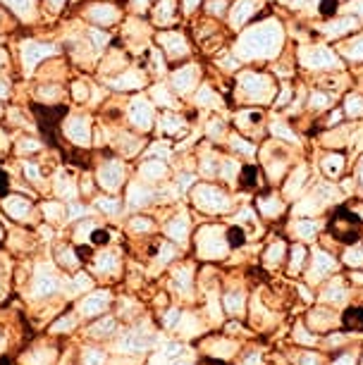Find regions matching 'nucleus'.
I'll return each mask as SVG.
<instances>
[{"label":"nucleus","mask_w":363,"mask_h":365,"mask_svg":"<svg viewBox=\"0 0 363 365\" xmlns=\"http://www.w3.org/2000/svg\"><path fill=\"white\" fill-rule=\"evenodd\" d=\"M285 24L280 19H263L242 34L237 43V55L244 60H272L280 58L285 48Z\"/></svg>","instance_id":"1"},{"label":"nucleus","mask_w":363,"mask_h":365,"mask_svg":"<svg viewBox=\"0 0 363 365\" xmlns=\"http://www.w3.org/2000/svg\"><path fill=\"white\" fill-rule=\"evenodd\" d=\"M297 65L306 72H337L344 70V60L339 58L337 51H332L325 43H313V46H301L297 51Z\"/></svg>","instance_id":"2"},{"label":"nucleus","mask_w":363,"mask_h":365,"mask_svg":"<svg viewBox=\"0 0 363 365\" xmlns=\"http://www.w3.org/2000/svg\"><path fill=\"white\" fill-rule=\"evenodd\" d=\"M237 88L242 91V96L249 103H270V101H275V93L280 86L275 84V79H272L270 72L249 70L239 77Z\"/></svg>","instance_id":"3"},{"label":"nucleus","mask_w":363,"mask_h":365,"mask_svg":"<svg viewBox=\"0 0 363 365\" xmlns=\"http://www.w3.org/2000/svg\"><path fill=\"white\" fill-rule=\"evenodd\" d=\"M361 227L363 220L356 215L354 210H349L347 205H339L330 217V232L332 237L342 241V244H354L361 239Z\"/></svg>","instance_id":"4"},{"label":"nucleus","mask_w":363,"mask_h":365,"mask_svg":"<svg viewBox=\"0 0 363 365\" xmlns=\"http://www.w3.org/2000/svg\"><path fill=\"white\" fill-rule=\"evenodd\" d=\"M361 29V19L354 17V15H334L330 19H325L323 24L318 26V34L323 38H330V41H342L347 36H352Z\"/></svg>","instance_id":"5"},{"label":"nucleus","mask_w":363,"mask_h":365,"mask_svg":"<svg viewBox=\"0 0 363 365\" xmlns=\"http://www.w3.org/2000/svg\"><path fill=\"white\" fill-rule=\"evenodd\" d=\"M34 115L39 120V127H41V134L44 139L51 143V146H58V134H56V127H58V120L67 113L65 106L60 108H51V106H31Z\"/></svg>","instance_id":"6"},{"label":"nucleus","mask_w":363,"mask_h":365,"mask_svg":"<svg viewBox=\"0 0 363 365\" xmlns=\"http://www.w3.org/2000/svg\"><path fill=\"white\" fill-rule=\"evenodd\" d=\"M261 8L263 3L261 0H237L230 10V19H232V26H244L249 24L251 19H256L261 15Z\"/></svg>","instance_id":"7"},{"label":"nucleus","mask_w":363,"mask_h":365,"mask_svg":"<svg viewBox=\"0 0 363 365\" xmlns=\"http://www.w3.org/2000/svg\"><path fill=\"white\" fill-rule=\"evenodd\" d=\"M334 108V93L330 91H325V88H313V91H308L306 96V110L311 115H316V117H323L327 110H332Z\"/></svg>","instance_id":"8"},{"label":"nucleus","mask_w":363,"mask_h":365,"mask_svg":"<svg viewBox=\"0 0 363 365\" xmlns=\"http://www.w3.org/2000/svg\"><path fill=\"white\" fill-rule=\"evenodd\" d=\"M337 53L344 63H363V34H352L337 43Z\"/></svg>","instance_id":"9"},{"label":"nucleus","mask_w":363,"mask_h":365,"mask_svg":"<svg viewBox=\"0 0 363 365\" xmlns=\"http://www.w3.org/2000/svg\"><path fill=\"white\" fill-rule=\"evenodd\" d=\"M320 170L327 179H339L347 170V155L342 150H330L320 158Z\"/></svg>","instance_id":"10"},{"label":"nucleus","mask_w":363,"mask_h":365,"mask_svg":"<svg viewBox=\"0 0 363 365\" xmlns=\"http://www.w3.org/2000/svg\"><path fill=\"white\" fill-rule=\"evenodd\" d=\"M256 205H258V210H261L265 217H277V215H282V212H285L282 196H277L275 191H268V194H263L256 201Z\"/></svg>","instance_id":"11"},{"label":"nucleus","mask_w":363,"mask_h":365,"mask_svg":"<svg viewBox=\"0 0 363 365\" xmlns=\"http://www.w3.org/2000/svg\"><path fill=\"white\" fill-rule=\"evenodd\" d=\"M337 263H334V258L330 253L325 251H316L313 253V263H311V279H323L327 272H332Z\"/></svg>","instance_id":"12"},{"label":"nucleus","mask_w":363,"mask_h":365,"mask_svg":"<svg viewBox=\"0 0 363 365\" xmlns=\"http://www.w3.org/2000/svg\"><path fill=\"white\" fill-rule=\"evenodd\" d=\"M263 125V113L261 110H242L237 115V129H242L244 134L249 132H258V127Z\"/></svg>","instance_id":"13"},{"label":"nucleus","mask_w":363,"mask_h":365,"mask_svg":"<svg viewBox=\"0 0 363 365\" xmlns=\"http://www.w3.org/2000/svg\"><path fill=\"white\" fill-rule=\"evenodd\" d=\"M342 110H344V117H352V120H361L363 117V93L361 91H349L342 101Z\"/></svg>","instance_id":"14"},{"label":"nucleus","mask_w":363,"mask_h":365,"mask_svg":"<svg viewBox=\"0 0 363 365\" xmlns=\"http://www.w3.org/2000/svg\"><path fill=\"white\" fill-rule=\"evenodd\" d=\"M306 179H308V168L306 165H297V168L292 170L290 179H287V184H285V194L287 196L299 194V191L306 187Z\"/></svg>","instance_id":"15"},{"label":"nucleus","mask_w":363,"mask_h":365,"mask_svg":"<svg viewBox=\"0 0 363 365\" xmlns=\"http://www.w3.org/2000/svg\"><path fill=\"white\" fill-rule=\"evenodd\" d=\"M270 134L275 136V139H280V141H287V143H292V146H297L299 143V136H297V132L287 125L285 120H275V122H270Z\"/></svg>","instance_id":"16"},{"label":"nucleus","mask_w":363,"mask_h":365,"mask_svg":"<svg viewBox=\"0 0 363 365\" xmlns=\"http://www.w3.org/2000/svg\"><path fill=\"white\" fill-rule=\"evenodd\" d=\"M194 81H196V70H191V67H182V70L175 74V86H177V91H182V93L191 91Z\"/></svg>","instance_id":"17"},{"label":"nucleus","mask_w":363,"mask_h":365,"mask_svg":"<svg viewBox=\"0 0 363 365\" xmlns=\"http://www.w3.org/2000/svg\"><path fill=\"white\" fill-rule=\"evenodd\" d=\"M239 175H242L244 187H261V168L258 165H244V168H239Z\"/></svg>","instance_id":"18"},{"label":"nucleus","mask_w":363,"mask_h":365,"mask_svg":"<svg viewBox=\"0 0 363 365\" xmlns=\"http://www.w3.org/2000/svg\"><path fill=\"white\" fill-rule=\"evenodd\" d=\"M316 232H318L316 220H297V222H294V234H297L299 239H304V241L316 237Z\"/></svg>","instance_id":"19"},{"label":"nucleus","mask_w":363,"mask_h":365,"mask_svg":"<svg viewBox=\"0 0 363 365\" xmlns=\"http://www.w3.org/2000/svg\"><path fill=\"white\" fill-rule=\"evenodd\" d=\"M344 263L354 265V267H363V244H361V239L354 241V244H349V249L344 253Z\"/></svg>","instance_id":"20"},{"label":"nucleus","mask_w":363,"mask_h":365,"mask_svg":"<svg viewBox=\"0 0 363 365\" xmlns=\"http://www.w3.org/2000/svg\"><path fill=\"white\" fill-rule=\"evenodd\" d=\"M297 93L294 91V86L290 84V81H285V84H280V88H277V93H275V108L277 110H282V108H287L290 106V101H292V96Z\"/></svg>","instance_id":"21"},{"label":"nucleus","mask_w":363,"mask_h":365,"mask_svg":"<svg viewBox=\"0 0 363 365\" xmlns=\"http://www.w3.org/2000/svg\"><path fill=\"white\" fill-rule=\"evenodd\" d=\"M306 260V249L301 244L292 246V256H290V272H299L301 265H304Z\"/></svg>","instance_id":"22"},{"label":"nucleus","mask_w":363,"mask_h":365,"mask_svg":"<svg viewBox=\"0 0 363 365\" xmlns=\"http://www.w3.org/2000/svg\"><path fill=\"white\" fill-rule=\"evenodd\" d=\"M344 325L349 329H363V311L361 308H349L344 315Z\"/></svg>","instance_id":"23"},{"label":"nucleus","mask_w":363,"mask_h":365,"mask_svg":"<svg viewBox=\"0 0 363 365\" xmlns=\"http://www.w3.org/2000/svg\"><path fill=\"white\" fill-rule=\"evenodd\" d=\"M342 8V15H354L363 19V0H347L344 5H339Z\"/></svg>","instance_id":"24"},{"label":"nucleus","mask_w":363,"mask_h":365,"mask_svg":"<svg viewBox=\"0 0 363 365\" xmlns=\"http://www.w3.org/2000/svg\"><path fill=\"white\" fill-rule=\"evenodd\" d=\"M282 258H285V244H282V241H280V244H272L270 251L265 253V260H268L270 265H280V263H282Z\"/></svg>","instance_id":"25"},{"label":"nucleus","mask_w":363,"mask_h":365,"mask_svg":"<svg viewBox=\"0 0 363 365\" xmlns=\"http://www.w3.org/2000/svg\"><path fill=\"white\" fill-rule=\"evenodd\" d=\"M230 237V246H242L246 241V232L242 230V227H232V230L227 232Z\"/></svg>","instance_id":"26"},{"label":"nucleus","mask_w":363,"mask_h":365,"mask_svg":"<svg viewBox=\"0 0 363 365\" xmlns=\"http://www.w3.org/2000/svg\"><path fill=\"white\" fill-rule=\"evenodd\" d=\"M225 8H227V3H225V0H220V3H218V0H213V3H208V12L210 15H225Z\"/></svg>","instance_id":"27"},{"label":"nucleus","mask_w":363,"mask_h":365,"mask_svg":"<svg viewBox=\"0 0 363 365\" xmlns=\"http://www.w3.org/2000/svg\"><path fill=\"white\" fill-rule=\"evenodd\" d=\"M356 182H359L363 189V155L359 158V163H356Z\"/></svg>","instance_id":"28"},{"label":"nucleus","mask_w":363,"mask_h":365,"mask_svg":"<svg viewBox=\"0 0 363 365\" xmlns=\"http://www.w3.org/2000/svg\"><path fill=\"white\" fill-rule=\"evenodd\" d=\"M108 232H93V244H106Z\"/></svg>","instance_id":"29"}]
</instances>
